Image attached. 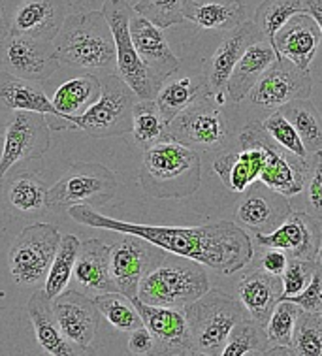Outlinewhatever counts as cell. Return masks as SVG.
Wrapping results in <instances>:
<instances>
[{"instance_id": "cell-1", "label": "cell", "mask_w": 322, "mask_h": 356, "mask_svg": "<svg viewBox=\"0 0 322 356\" xmlns=\"http://www.w3.org/2000/svg\"><path fill=\"white\" fill-rule=\"evenodd\" d=\"M68 213L79 225L134 234L166 253L196 260L226 275L243 270L252 259L251 236L232 220H217L202 227H153L104 217L92 206H74Z\"/></svg>"}, {"instance_id": "cell-2", "label": "cell", "mask_w": 322, "mask_h": 356, "mask_svg": "<svg viewBox=\"0 0 322 356\" xmlns=\"http://www.w3.org/2000/svg\"><path fill=\"white\" fill-rule=\"evenodd\" d=\"M53 44L63 65L81 68L98 78L117 74L115 40L104 12L68 15Z\"/></svg>"}, {"instance_id": "cell-3", "label": "cell", "mask_w": 322, "mask_h": 356, "mask_svg": "<svg viewBox=\"0 0 322 356\" xmlns=\"http://www.w3.org/2000/svg\"><path fill=\"white\" fill-rule=\"evenodd\" d=\"M138 181L153 198H188L202 183L200 153L175 140L156 143L143 151Z\"/></svg>"}, {"instance_id": "cell-4", "label": "cell", "mask_w": 322, "mask_h": 356, "mask_svg": "<svg viewBox=\"0 0 322 356\" xmlns=\"http://www.w3.org/2000/svg\"><path fill=\"white\" fill-rule=\"evenodd\" d=\"M209 289V277L200 262L166 253L143 275L136 298L149 305L185 309Z\"/></svg>"}, {"instance_id": "cell-5", "label": "cell", "mask_w": 322, "mask_h": 356, "mask_svg": "<svg viewBox=\"0 0 322 356\" xmlns=\"http://www.w3.org/2000/svg\"><path fill=\"white\" fill-rule=\"evenodd\" d=\"M185 317L194 355H220L236 324L249 317V313L238 298L209 289L202 298L185 307Z\"/></svg>"}, {"instance_id": "cell-6", "label": "cell", "mask_w": 322, "mask_h": 356, "mask_svg": "<svg viewBox=\"0 0 322 356\" xmlns=\"http://www.w3.org/2000/svg\"><path fill=\"white\" fill-rule=\"evenodd\" d=\"M102 92L97 102L81 115H58L68 123V130H83L95 138H115L132 132V110L140 100L117 74L100 78Z\"/></svg>"}, {"instance_id": "cell-7", "label": "cell", "mask_w": 322, "mask_h": 356, "mask_svg": "<svg viewBox=\"0 0 322 356\" xmlns=\"http://www.w3.org/2000/svg\"><path fill=\"white\" fill-rule=\"evenodd\" d=\"M168 136L196 153H211L225 149L230 143L232 129L223 106L215 102L211 92H207L168 123Z\"/></svg>"}, {"instance_id": "cell-8", "label": "cell", "mask_w": 322, "mask_h": 356, "mask_svg": "<svg viewBox=\"0 0 322 356\" xmlns=\"http://www.w3.org/2000/svg\"><path fill=\"white\" fill-rule=\"evenodd\" d=\"M117 177L98 162H74L51 188L47 207L70 209L74 206H104L115 196Z\"/></svg>"}, {"instance_id": "cell-9", "label": "cell", "mask_w": 322, "mask_h": 356, "mask_svg": "<svg viewBox=\"0 0 322 356\" xmlns=\"http://www.w3.org/2000/svg\"><path fill=\"white\" fill-rule=\"evenodd\" d=\"M104 15L110 23L117 51V76L129 85L140 100H155L161 85L143 65L134 42L130 36V17L134 8L129 6L124 0H106Z\"/></svg>"}, {"instance_id": "cell-10", "label": "cell", "mask_w": 322, "mask_h": 356, "mask_svg": "<svg viewBox=\"0 0 322 356\" xmlns=\"http://www.w3.org/2000/svg\"><path fill=\"white\" fill-rule=\"evenodd\" d=\"M61 232L47 222H34L23 228L8 253L10 275L15 283L25 286L45 281L51 262L61 245Z\"/></svg>"}, {"instance_id": "cell-11", "label": "cell", "mask_w": 322, "mask_h": 356, "mask_svg": "<svg viewBox=\"0 0 322 356\" xmlns=\"http://www.w3.org/2000/svg\"><path fill=\"white\" fill-rule=\"evenodd\" d=\"M241 132L252 140H257L266 151L264 168L260 172L258 181H262L266 187L273 188V191H277L289 198L303 193L305 179H307V168H309V159L294 155V153L281 147L277 142H273L270 134L266 132L262 121H252Z\"/></svg>"}, {"instance_id": "cell-12", "label": "cell", "mask_w": 322, "mask_h": 356, "mask_svg": "<svg viewBox=\"0 0 322 356\" xmlns=\"http://www.w3.org/2000/svg\"><path fill=\"white\" fill-rule=\"evenodd\" d=\"M51 127L44 113L36 111H15L8 123L0 155V183L17 162L34 161L49 151Z\"/></svg>"}, {"instance_id": "cell-13", "label": "cell", "mask_w": 322, "mask_h": 356, "mask_svg": "<svg viewBox=\"0 0 322 356\" xmlns=\"http://www.w3.org/2000/svg\"><path fill=\"white\" fill-rule=\"evenodd\" d=\"M166 257V251L134 234H124L111 245L110 268L117 291L134 300L145 273Z\"/></svg>"}, {"instance_id": "cell-14", "label": "cell", "mask_w": 322, "mask_h": 356, "mask_svg": "<svg viewBox=\"0 0 322 356\" xmlns=\"http://www.w3.org/2000/svg\"><path fill=\"white\" fill-rule=\"evenodd\" d=\"M311 91L313 78L309 70H302L289 58L279 57L252 87L249 100L264 110H279L292 100L309 98Z\"/></svg>"}, {"instance_id": "cell-15", "label": "cell", "mask_w": 322, "mask_h": 356, "mask_svg": "<svg viewBox=\"0 0 322 356\" xmlns=\"http://www.w3.org/2000/svg\"><path fill=\"white\" fill-rule=\"evenodd\" d=\"M0 46L2 63L8 72L31 81H44L51 78L61 65L51 40L8 33L6 38L0 42Z\"/></svg>"}, {"instance_id": "cell-16", "label": "cell", "mask_w": 322, "mask_h": 356, "mask_svg": "<svg viewBox=\"0 0 322 356\" xmlns=\"http://www.w3.org/2000/svg\"><path fill=\"white\" fill-rule=\"evenodd\" d=\"M51 305L66 341H70L79 355H85L87 350L90 353V343L97 336L100 321V311L95 305V300L74 289L51 300Z\"/></svg>"}, {"instance_id": "cell-17", "label": "cell", "mask_w": 322, "mask_h": 356, "mask_svg": "<svg viewBox=\"0 0 322 356\" xmlns=\"http://www.w3.org/2000/svg\"><path fill=\"white\" fill-rule=\"evenodd\" d=\"M132 302L142 315L143 326L155 337V355H194L193 337L188 330L185 309L149 305L138 298Z\"/></svg>"}, {"instance_id": "cell-18", "label": "cell", "mask_w": 322, "mask_h": 356, "mask_svg": "<svg viewBox=\"0 0 322 356\" xmlns=\"http://www.w3.org/2000/svg\"><path fill=\"white\" fill-rule=\"evenodd\" d=\"M257 243L264 249H283L289 259L316 260L322 232L319 219L305 211H292L273 232L255 234Z\"/></svg>"}, {"instance_id": "cell-19", "label": "cell", "mask_w": 322, "mask_h": 356, "mask_svg": "<svg viewBox=\"0 0 322 356\" xmlns=\"http://www.w3.org/2000/svg\"><path fill=\"white\" fill-rule=\"evenodd\" d=\"M264 162V147L241 132L238 136V147L217 156L213 162V170L230 193H247V188L258 181Z\"/></svg>"}, {"instance_id": "cell-20", "label": "cell", "mask_w": 322, "mask_h": 356, "mask_svg": "<svg viewBox=\"0 0 322 356\" xmlns=\"http://www.w3.org/2000/svg\"><path fill=\"white\" fill-rule=\"evenodd\" d=\"M292 213L289 196L255 181L238 206L236 217L247 230L255 234L273 232Z\"/></svg>"}, {"instance_id": "cell-21", "label": "cell", "mask_w": 322, "mask_h": 356, "mask_svg": "<svg viewBox=\"0 0 322 356\" xmlns=\"http://www.w3.org/2000/svg\"><path fill=\"white\" fill-rule=\"evenodd\" d=\"M130 36L143 65L147 66L159 83H164L172 74L179 70V58L172 51L161 26L134 12L130 17Z\"/></svg>"}, {"instance_id": "cell-22", "label": "cell", "mask_w": 322, "mask_h": 356, "mask_svg": "<svg viewBox=\"0 0 322 356\" xmlns=\"http://www.w3.org/2000/svg\"><path fill=\"white\" fill-rule=\"evenodd\" d=\"M321 44V29L307 12L292 15L273 36V47L277 49L279 57L289 58L302 70H309Z\"/></svg>"}, {"instance_id": "cell-23", "label": "cell", "mask_w": 322, "mask_h": 356, "mask_svg": "<svg viewBox=\"0 0 322 356\" xmlns=\"http://www.w3.org/2000/svg\"><path fill=\"white\" fill-rule=\"evenodd\" d=\"M110 254L111 245H106L102 240L95 238L81 243L72 275L76 291L83 292L90 298L104 292L117 291L115 281L111 277Z\"/></svg>"}, {"instance_id": "cell-24", "label": "cell", "mask_w": 322, "mask_h": 356, "mask_svg": "<svg viewBox=\"0 0 322 356\" xmlns=\"http://www.w3.org/2000/svg\"><path fill=\"white\" fill-rule=\"evenodd\" d=\"M65 19L63 0H23L13 12L10 33L53 42Z\"/></svg>"}, {"instance_id": "cell-25", "label": "cell", "mask_w": 322, "mask_h": 356, "mask_svg": "<svg viewBox=\"0 0 322 356\" xmlns=\"http://www.w3.org/2000/svg\"><path fill=\"white\" fill-rule=\"evenodd\" d=\"M238 300L249 317L266 326L275 305L283 300L281 275H273L266 270H252L238 283Z\"/></svg>"}, {"instance_id": "cell-26", "label": "cell", "mask_w": 322, "mask_h": 356, "mask_svg": "<svg viewBox=\"0 0 322 356\" xmlns=\"http://www.w3.org/2000/svg\"><path fill=\"white\" fill-rule=\"evenodd\" d=\"M260 38H262V34L258 33L257 25L252 21H245L243 25L234 29L232 34L220 42L217 51L213 53L211 60H209V70L206 74L211 92L226 91L228 79L232 76L238 60L243 57L247 47Z\"/></svg>"}, {"instance_id": "cell-27", "label": "cell", "mask_w": 322, "mask_h": 356, "mask_svg": "<svg viewBox=\"0 0 322 356\" xmlns=\"http://www.w3.org/2000/svg\"><path fill=\"white\" fill-rule=\"evenodd\" d=\"M279 58L277 49L273 47V42L266 38L257 40L255 44L247 47L243 57L239 58L238 65L234 68L232 76L226 85V92L232 102H241L249 97L251 89L257 81L262 78L268 68H270Z\"/></svg>"}, {"instance_id": "cell-28", "label": "cell", "mask_w": 322, "mask_h": 356, "mask_svg": "<svg viewBox=\"0 0 322 356\" xmlns=\"http://www.w3.org/2000/svg\"><path fill=\"white\" fill-rule=\"evenodd\" d=\"M26 313L33 323L36 341L44 349V353L51 356H72L79 355V350L66 341L63 332L58 328L57 317L53 313L51 300L45 296L44 289L40 292H34L29 304H26Z\"/></svg>"}, {"instance_id": "cell-29", "label": "cell", "mask_w": 322, "mask_h": 356, "mask_svg": "<svg viewBox=\"0 0 322 356\" xmlns=\"http://www.w3.org/2000/svg\"><path fill=\"white\" fill-rule=\"evenodd\" d=\"M183 15L204 31L219 33H232L247 21L241 0H183Z\"/></svg>"}, {"instance_id": "cell-30", "label": "cell", "mask_w": 322, "mask_h": 356, "mask_svg": "<svg viewBox=\"0 0 322 356\" xmlns=\"http://www.w3.org/2000/svg\"><path fill=\"white\" fill-rule=\"evenodd\" d=\"M0 111H36L58 115L53 102L38 85L12 72H0Z\"/></svg>"}, {"instance_id": "cell-31", "label": "cell", "mask_w": 322, "mask_h": 356, "mask_svg": "<svg viewBox=\"0 0 322 356\" xmlns=\"http://www.w3.org/2000/svg\"><path fill=\"white\" fill-rule=\"evenodd\" d=\"M102 92V81L95 74L68 79L53 95V106L58 115H81L97 102Z\"/></svg>"}, {"instance_id": "cell-32", "label": "cell", "mask_w": 322, "mask_h": 356, "mask_svg": "<svg viewBox=\"0 0 322 356\" xmlns=\"http://www.w3.org/2000/svg\"><path fill=\"white\" fill-rule=\"evenodd\" d=\"M207 92H211L209 83H207V76L179 78L164 81L156 92L155 100L162 117L166 119V123H170L179 111L187 108L188 104H193L196 98L204 97Z\"/></svg>"}, {"instance_id": "cell-33", "label": "cell", "mask_w": 322, "mask_h": 356, "mask_svg": "<svg viewBox=\"0 0 322 356\" xmlns=\"http://www.w3.org/2000/svg\"><path fill=\"white\" fill-rule=\"evenodd\" d=\"M279 110L283 111V115L298 130L307 155H315L322 151V117L309 98L292 100Z\"/></svg>"}, {"instance_id": "cell-34", "label": "cell", "mask_w": 322, "mask_h": 356, "mask_svg": "<svg viewBox=\"0 0 322 356\" xmlns=\"http://www.w3.org/2000/svg\"><path fill=\"white\" fill-rule=\"evenodd\" d=\"M132 136H134V143L142 151L149 149L164 140H170L168 123L156 106V100H138L134 104Z\"/></svg>"}, {"instance_id": "cell-35", "label": "cell", "mask_w": 322, "mask_h": 356, "mask_svg": "<svg viewBox=\"0 0 322 356\" xmlns=\"http://www.w3.org/2000/svg\"><path fill=\"white\" fill-rule=\"evenodd\" d=\"M79 247H81V241L72 234L61 238L58 251L44 281V292L49 300H55L63 292L68 291V286L72 283V275H74V266H76V260H78Z\"/></svg>"}, {"instance_id": "cell-36", "label": "cell", "mask_w": 322, "mask_h": 356, "mask_svg": "<svg viewBox=\"0 0 322 356\" xmlns=\"http://www.w3.org/2000/svg\"><path fill=\"white\" fill-rule=\"evenodd\" d=\"M95 305L100 311L108 323L119 332H132L136 328L143 326L142 315L140 311L136 309L134 302L124 296L122 292L113 291V292H104V294H98L95 296Z\"/></svg>"}, {"instance_id": "cell-37", "label": "cell", "mask_w": 322, "mask_h": 356, "mask_svg": "<svg viewBox=\"0 0 322 356\" xmlns=\"http://www.w3.org/2000/svg\"><path fill=\"white\" fill-rule=\"evenodd\" d=\"M8 202L19 213H40L47 207V188L34 174H19L8 187Z\"/></svg>"}, {"instance_id": "cell-38", "label": "cell", "mask_w": 322, "mask_h": 356, "mask_svg": "<svg viewBox=\"0 0 322 356\" xmlns=\"http://www.w3.org/2000/svg\"><path fill=\"white\" fill-rule=\"evenodd\" d=\"M303 12H307L303 0H262V4L255 12L252 23L257 25L262 38L273 42V36L279 33V29L292 15Z\"/></svg>"}, {"instance_id": "cell-39", "label": "cell", "mask_w": 322, "mask_h": 356, "mask_svg": "<svg viewBox=\"0 0 322 356\" xmlns=\"http://www.w3.org/2000/svg\"><path fill=\"white\" fill-rule=\"evenodd\" d=\"M270 339L266 336V328L255 318L247 317L236 324L220 356H247L264 355L270 349Z\"/></svg>"}, {"instance_id": "cell-40", "label": "cell", "mask_w": 322, "mask_h": 356, "mask_svg": "<svg viewBox=\"0 0 322 356\" xmlns=\"http://www.w3.org/2000/svg\"><path fill=\"white\" fill-rule=\"evenodd\" d=\"M292 349L296 356H322V317L319 313L300 311Z\"/></svg>"}, {"instance_id": "cell-41", "label": "cell", "mask_w": 322, "mask_h": 356, "mask_svg": "<svg viewBox=\"0 0 322 356\" xmlns=\"http://www.w3.org/2000/svg\"><path fill=\"white\" fill-rule=\"evenodd\" d=\"M300 307L290 300H281L271 313L270 321L266 323V336L270 339V345H287L292 347L294 339V328H296Z\"/></svg>"}, {"instance_id": "cell-42", "label": "cell", "mask_w": 322, "mask_h": 356, "mask_svg": "<svg viewBox=\"0 0 322 356\" xmlns=\"http://www.w3.org/2000/svg\"><path fill=\"white\" fill-rule=\"evenodd\" d=\"M134 12L161 29L181 25L187 21L183 15V0H138Z\"/></svg>"}, {"instance_id": "cell-43", "label": "cell", "mask_w": 322, "mask_h": 356, "mask_svg": "<svg viewBox=\"0 0 322 356\" xmlns=\"http://www.w3.org/2000/svg\"><path fill=\"white\" fill-rule=\"evenodd\" d=\"M266 132L270 134V138L273 142H277L281 147H284L290 153H294V155L302 156V159H309L307 155V151H305V145H303L302 138L298 134V130L292 127L289 119L283 115V111L277 110L270 113V115L266 117L264 121Z\"/></svg>"}, {"instance_id": "cell-44", "label": "cell", "mask_w": 322, "mask_h": 356, "mask_svg": "<svg viewBox=\"0 0 322 356\" xmlns=\"http://www.w3.org/2000/svg\"><path fill=\"white\" fill-rule=\"evenodd\" d=\"M315 268L316 260L289 259L284 272L281 273V281H283V298L300 294V292L307 286L311 277H313Z\"/></svg>"}, {"instance_id": "cell-45", "label": "cell", "mask_w": 322, "mask_h": 356, "mask_svg": "<svg viewBox=\"0 0 322 356\" xmlns=\"http://www.w3.org/2000/svg\"><path fill=\"white\" fill-rule=\"evenodd\" d=\"M305 206L307 213L322 219V151L309 155V168L305 179Z\"/></svg>"}, {"instance_id": "cell-46", "label": "cell", "mask_w": 322, "mask_h": 356, "mask_svg": "<svg viewBox=\"0 0 322 356\" xmlns=\"http://www.w3.org/2000/svg\"><path fill=\"white\" fill-rule=\"evenodd\" d=\"M303 311H311V313H321L322 311V264L316 262L315 272H313V277L307 283V286L303 289L300 294L296 296H289V298Z\"/></svg>"}, {"instance_id": "cell-47", "label": "cell", "mask_w": 322, "mask_h": 356, "mask_svg": "<svg viewBox=\"0 0 322 356\" xmlns=\"http://www.w3.org/2000/svg\"><path fill=\"white\" fill-rule=\"evenodd\" d=\"M129 350L130 355H155V337L151 336V332H149L145 326H140V328H136V330L130 332Z\"/></svg>"}, {"instance_id": "cell-48", "label": "cell", "mask_w": 322, "mask_h": 356, "mask_svg": "<svg viewBox=\"0 0 322 356\" xmlns=\"http://www.w3.org/2000/svg\"><path fill=\"white\" fill-rule=\"evenodd\" d=\"M287 262H289V254L283 249H273V247L266 249L264 254L260 257V268L273 275H281L287 268Z\"/></svg>"}, {"instance_id": "cell-49", "label": "cell", "mask_w": 322, "mask_h": 356, "mask_svg": "<svg viewBox=\"0 0 322 356\" xmlns=\"http://www.w3.org/2000/svg\"><path fill=\"white\" fill-rule=\"evenodd\" d=\"M303 2H305L307 13L316 21V25L322 33V0H303Z\"/></svg>"}, {"instance_id": "cell-50", "label": "cell", "mask_w": 322, "mask_h": 356, "mask_svg": "<svg viewBox=\"0 0 322 356\" xmlns=\"http://www.w3.org/2000/svg\"><path fill=\"white\" fill-rule=\"evenodd\" d=\"M266 356H283V355H294V349L292 347H287V345H271L270 349L264 353Z\"/></svg>"}, {"instance_id": "cell-51", "label": "cell", "mask_w": 322, "mask_h": 356, "mask_svg": "<svg viewBox=\"0 0 322 356\" xmlns=\"http://www.w3.org/2000/svg\"><path fill=\"white\" fill-rule=\"evenodd\" d=\"M10 33V26L6 25V19H4V13L0 10V42L6 38V34Z\"/></svg>"}, {"instance_id": "cell-52", "label": "cell", "mask_w": 322, "mask_h": 356, "mask_svg": "<svg viewBox=\"0 0 322 356\" xmlns=\"http://www.w3.org/2000/svg\"><path fill=\"white\" fill-rule=\"evenodd\" d=\"M316 262L322 264V241H321V247H319V254H316Z\"/></svg>"}, {"instance_id": "cell-53", "label": "cell", "mask_w": 322, "mask_h": 356, "mask_svg": "<svg viewBox=\"0 0 322 356\" xmlns=\"http://www.w3.org/2000/svg\"><path fill=\"white\" fill-rule=\"evenodd\" d=\"M2 143H4V136H0V155H2Z\"/></svg>"}, {"instance_id": "cell-54", "label": "cell", "mask_w": 322, "mask_h": 356, "mask_svg": "<svg viewBox=\"0 0 322 356\" xmlns=\"http://www.w3.org/2000/svg\"><path fill=\"white\" fill-rule=\"evenodd\" d=\"M319 315H321V317H322V311H321V313H319Z\"/></svg>"}]
</instances>
